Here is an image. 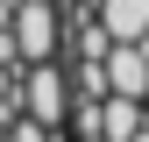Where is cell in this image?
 I'll use <instances>...</instances> for the list:
<instances>
[{
	"label": "cell",
	"instance_id": "cell-1",
	"mask_svg": "<svg viewBox=\"0 0 149 142\" xmlns=\"http://www.w3.org/2000/svg\"><path fill=\"white\" fill-rule=\"evenodd\" d=\"M7 36H14L22 64H57V50H64V0H22Z\"/></svg>",
	"mask_w": 149,
	"mask_h": 142
},
{
	"label": "cell",
	"instance_id": "cell-2",
	"mask_svg": "<svg viewBox=\"0 0 149 142\" xmlns=\"http://www.w3.org/2000/svg\"><path fill=\"white\" fill-rule=\"evenodd\" d=\"M22 114L57 128V135L71 128V71H64V57L57 64H22Z\"/></svg>",
	"mask_w": 149,
	"mask_h": 142
}]
</instances>
